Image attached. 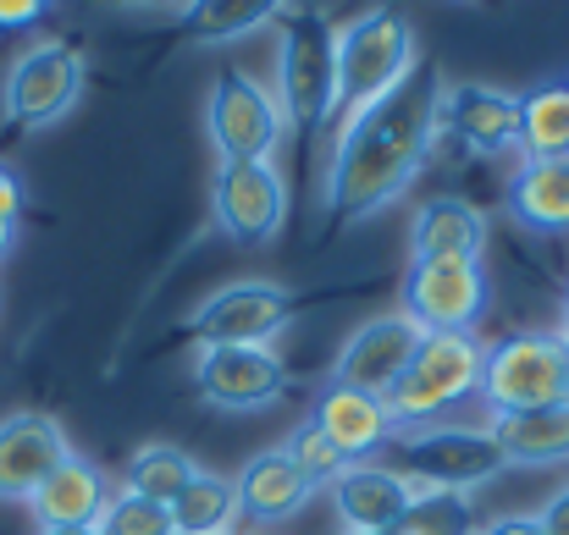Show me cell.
<instances>
[{"label":"cell","instance_id":"cell-29","mask_svg":"<svg viewBox=\"0 0 569 535\" xmlns=\"http://www.w3.org/2000/svg\"><path fill=\"white\" fill-rule=\"evenodd\" d=\"M282 447H288V458L310 475V486H316V492H321V486H332V481L349 470V458H343V453H338V447L310 425V420H299V425H293V436H288Z\"/></svg>","mask_w":569,"mask_h":535},{"label":"cell","instance_id":"cell-14","mask_svg":"<svg viewBox=\"0 0 569 535\" xmlns=\"http://www.w3.org/2000/svg\"><path fill=\"white\" fill-rule=\"evenodd\" d=\"M332 514L349 535H381V531H398V519L409 514V503L420 497V481L403 475L398 464H349L332 486Z\"/></svg>","mask_w":569,"mask_h":535},{"label":"cell","instance_id":"cell-36","mask_svg":"<svg viewBox=\"0 0 569 535\" xmlns=\"http://www.w3.org/2000/svg\"><path fill=\"white\" fill-rule=\"evenodd\" d=\"M33 535H100V531H33Z\"/></svg>","mask_w":569,"mask_h":535},{"label":"cell","instance_id":"cell-37","mask_svg":"<svg viewBox=\"0 0 569 535\" xmlns=\"http://www.w3.org/2000/svg\"><path fill=\"white\" fill-rule=\"evenodd\" d=\"M565 332H569V282H565Z\"/></svg>","mask_w":569,"mask_h":535},{"label":"cell","instance_id":"cell-6","mask_svg":"<svg viewBox=\"0 0 569 535\" xmlns=\"http://www.w3.org/2000/svg\"><path fill=\"white\" fill-rule=\"evenodd\" d=\"M398 447V470L415 475L420 486H442V492H476L487 481L503 475V453L492 442L487 425H415L392 436Z\"/></svg>","mask_w":569,"mask_h":535},{"label":"cell","instance_id":"cell-32","mask_svg":"<svg viewBox=\"0 0 569 535\" xmlns=\"http://www.w3.org/2000/svg\"><path fill=\"white\" fill-rule=\"evenodd\" d=\"M17 215H22V178L0 166V226H17Z\"/></svg>","mask_w":569,"mask_h":535},{"label":"cell","instance_id":"cell-2","mask_svg":"<svg viewBox=\"0 0 569 535\" xmlns=\"http://www.w3.org/2000/svg\"><path fill=\"white\" fill-rule=\"evenodd\" d=\"M277 105L299 139L338 117V28L321 6H288L277 17Z\"/></svg>","mask_w":569,"mask_h":535},{"label":"cell","instance_id":"cell-5","mask_svg":"<svg viewBox=\"0 0 569 535\" xmlns=\"http://www.w3.org/2000/svg\"><path fill=\"white\" fill-rule=\"evenodd\" d=\"M481 403L492 414L553 408L569 403V332H509L487 343L481 359Z\"/></svg>","mask_w":569,"mask_h":535},{"label":"cell","instance_id":"cell-19","mask_svg":"<svg viewBox=\"0 0 569 535\" xmlns=\"http://www.w3.org/2000/svg\"><path fill=\"white\" fill-rule=\"evenodd\" d=\"M106 503H111L106 470H100L94 458L72 453V458H61V464L44 475V486L28 497V514H33L39 531H94L100 514H106Z\"/></svg>","mask_w":569,"mask_h":535},{"label":"cell","instance_id":"cell-10","mask_svg":"<svg viewBox=\"0 0 569 535\" xmlns=\"http://www.w3.org/2000/svg\"><path fill=\"white\" fill-rule=\"evenodd\" d=\"M83 94V55L67 39H39L6 72V122L22 133L56 128Z\"/></svg>","mask_w":569,"mask_h":535},{"label":"cell","instance_id":"cell-28","mask_svg":"<svg viewBox=\"0 0 569 535\" xmlns=\"http://www.w3.org/2000/svg\"><path fill=\"white\" fill-rule=\"evenodd\" d=\"M94 531L100 535H178L172 531V508L144 503L133 492H111V503H106V514H100Z\"/></svg>","mask_w":569,"mask_h":535},{"label":"cell","instance_id":"cell-31","mask_svg":"<svg viewBox=\"0 0 569 535\" xmlns=\"http://www.w3.org/2000/svg\"><path fill=\"white\" fill-rule=\"evenodd\" d=\"M476 535H548V531H542L537 514H498V519H487Z\"/></svg>","mask_w":569,"mask_h":535},{"label":"cell","instance_id":"cell-3","mask_svg":"<svg viewBox=\"0 0 569 535\" xmlns=\"http://www.w3.org/2000/svg\"><path fill=\"white\" fill-rule=\"evenodd\" d=\"M481 359L487 343L470 332H442V337H420V349L409 359V370L392 381V392L381 397L398 431L415 425H437L448 408L481 397Z\"/></svg>","mask_w":569,"mask_h":535},{"label":"cell","instance_id":"cell-38","mask_svg":"<svg viewBox=\"0 0 569 535\" xmlns=\"http://www.w3.org/2000/svg\"><path fill=\"white\" fill-rule=\"evenodd\" d=\"M343 535H349V531H343ZM381 535H392V531H381Z\"/></svg>","mask_w":569,"mask_h":535},{"label":"cell","instance_id":"cell-20","mask_svg":"<svg viewBox=\"0 0 569 535\" xmlns=\"http://www.w3.org/2000/svg\"><path fill=\"white\" fill-rule=\"evenodd\" d=\"M487 431L503 453V470H569V403L492 414Z\"/></svg>","mask_w":569,"mask_h":535},{"label":"cell","instance_id":"cell-9","mask_svg":"<svg viewBox=\"0 0 569 535\" xmlns=\"http://www.w3.org/2000/svg\"><path fill=\"white\" fill-rule=\"evenodd\" d=\"M398 310L426 332H470L487 315V265L481 260H409L398 282Z\"/></svg>","mask_w":569,"mask_h":535},{"label":"cell","instance_id":"cell-22","mask_svg":"<svg viewBox=\"0 0 569 535\" xmlns=\"http://www.w3.org/2000/svg\"><path fill=\"white\" fill-rule=\"evenodd\" d=\"M509 215L526 232H569V155L520 161V172L509 182Z\"/></svg>","mask_w":569,"mask_h":535},{"label":"cell","instance_id":"cell-25","mask_svg":"<svg viewBox=\"0 0 569 535\" xmlns=\"http://www.w3.org/2000/svg\"><path fill=\"white\" fill-rule=\"evenodd\" d=\"M232 525H238L232 475L199 470L189 486L178 492V503H172V531L178 535H232Z\"/></svg>","mask_w":569,"mask_h":535},{"label":"cell","instance_id":"cell-21","mask_svg":"<svg viewBox=\"0 0 569 535\" xmlns=\"http://www.w3.org/2000/svg\"><path fill=\"white\" fill-rule=\"evenodd\" d=\"M481 249H487V215L459 193L426 199L409 221V260H481Z\"/></svg>","mask_w":569,"mask_h":535},{"label":"cell","instance_id":"cell-30","mask_svg":"<svg viewBox=\"0 0 569 535\" xmlns=\"http://www.w3.org/2000/svg\"><path fill=\"white\" fill-rule=\"evenodd\" d=\"M50 17V0H0V33H22Z\"/></svg>","mask_w":569,"mask_h":535},{"label":"cell","instance_id":"cell-26","mask_svg":"<svg viewBox=\"0 0 569 535\" xmlns=\"http://www.w3.org/2000/svg\"><path fill=\"white\" fill-rule=\"evenodd\" d=\"M193 475H199V458H193V453L172 447V442H144V447L128 458L122 492H133V497H144V503L172 508V503H178V492L189 486Z\"/></svg>","mask_w":569,"mask_h":535},{"label":"cell","instance_id":"cell-18","mask_svg":"<svg viewBox=\"0 0 569 535\" xmlns=\"http://www.w3.org/2000/svg\"><path fill=\"white\" fill-rule=\"evenodd\" d=\"M310 425H316L349 464L377 458L381 447H392V436H398V425H392V414H387L381 397L355 392V386H338V381H327L321 397L310 403Z\"/></svg>","mask_w":569,"mask_h":535},{"label":"cell","instance_id":"cell-23","mask_svg":"<svg viewBox=\"0 0 569 535\" xmlns=\"http://www.w3.org/2000/svg\"><path fill=\"white\" fill-rule=\"evenodd\" d=\"M282 11H288V0H183L178 28L193 44H232V39H249L254 28L277 22Z\"/></svg>","mask_w":569,"mask_h":535},{"label":"cell","instance_id":"cell-35","mask_svg":"<svg viewBox=\"0 0 569 535\" xmlns=\"http://www.w3.org/2000/svg\"><path fill=\"white\" fill-rule=\"evenodd\" d=\"M106 6H133L139 11V6H167V0H106Z\"/></svg>","mask_w":569,"mask_h":535},{"label":"cell","instance_id":"cell-16","mask_svg":"<svg viewBox=\"0 0 569 535\" xmlns=\"http://www.w3.org/2000/svg\"><path fill=\"white\" fill-rule=\"evenodd\" d=\"M61 458H72V442L50 414H33V408L6 414L0 420V503H28Z\"/></svg>","mask_w":569,"mask_h":535},{"label":"cell","instance_id":"cell-13","mask_svg":"<svg viewBox=\"0 0 569 535\" xmlns=\"http://www.w3.org/2000/svg\"><path fill=\"white\" fill-rule=\"evenodd\" d=\"M437 133L470 155H520V94L498 83H442Z\"/></svg>","mask_w":569,"mask_h":535},{"label":"cell","instance_id":"cell-24","mask_svg":"<svg viewBox=\"0 0 569 535\" xmlns=\"http://www.w3.org/2000/svg\"><path fill=\"white\" fill-rule=\"evenodd\" d=\"M569 155V83H542L520 94V161Z\"/></svg>","mask_w":569,"mask_h":535},{"label":"cell","instance_id":"cell-27","mask_svg":"<svg viewBox=\"0 0 569 535\" xmlns=\"http://www.w3.org/2000/svg\"><path fill=\"white\" fill-rule=\"evenodd\" d=\"M476 492H442V486H420V497L409 503V514L398 519L392 535H476Z\"/></svg>","mask_w":569,"mask_h":535},{"label":"cell","instance_id":"cell-17","mask_svg":"<svg viewBox=\"0 0 569 535\" xmlns=\"http://www.w3.org/2000/svg\"><path fill=\"white\" fill-rule=\"evenodd\" d=\"M232 492H238V519L243 525H288L310 508L316 486L310 475L288 458V447H260L254 458H243V470L232 475Z\"/></svg>","mask_w":569,"mask_h":535},{"label":"cell","instance_id":"cell-4","mask_svg":"<svg viewBox=\"0 0 569 535\" xmlns=\"http://www.w3.org/2000/svg\"><path fill=\"white\" fill-rule=\"evenodd\" d=\"M420 67V39L403 11L371 6L349 28H338V111H366L387 100Z\"/></svg>","mask_w":569,"mask_h":535},{"label":"cell","instance_id":"cell-1","mask_svg":"<svg viewBox=\"0 0 569 535\" xmlns=\"http://www.w3.org/2000/svg\"><path fill=\"white\" fill-rule=\"evenodd\" d=\"M437 100L442 78L420 61L387 100L355 111L327 161V215L332 221H371L409 182L426 172L437 144Z\"/></svg>","mask_w":569,"mask_h":535},{"label":"cell","instance_id":"cell-15","mask_svg":"<svg viewBox=\"0 0 569 535\" xmlns=\"http://www.w3.org/2000/svg\"><path fill=\"white\" fill-rule=\"evenodd\" d=\"M420 326L403 315V310H387V315H371L332 364V381L338 386H355V392H371V397H387L392 381L409 370V359L420 349Z\"/></svg>","mask_w":569,"mask_h":535},{"label":"cell","instance_id":"cell-7","mask_svg":"<svg viewBox=\"0 0 569 535\" xmlns=\"http://www.w3.org/2000/svg\"><path fill=\"white\" fill-rule=\"evenodd\" d=\"M299 310V293L282 282H227L199 299L189 315V337L199 349H271Z\"/></svg>","mask_w":569,"mask_h":535},{"label":"cell","instance_id":"cell-33","mask_svg":"<svg viewBox=\"0 0 569 535\" xmlns=\"http://www.w3.org/2000/svg\"><path fill=\"white\" fill-rule=\"evenodd\" d=\"M537 519H542V531L548 535H569V486L565 492H553V497L542 503V514H537Z\"/></svg>","mask_w":569,"mask_h":535},{"label":"cell","instance_id":"cell-34","mask_svg":"<svg viewBox=\"0 0 569 535\" xmlns=\"http://www.w3.org/2000/svg\"><path fill=\"white\" fill-rule=\"evenodd\" d=\"M11 243H17V226H0V260L11 254Z\"/></svg>","mask_w":569,"mask_h":535},{"label":"cell","instance_id":"cell-12","mask_svg":"<svg viewBox=\"0 0 569 535\" xmlns=\"http://www.w3.org/2000/svg\"><path fill=\"white\" fill-rule=\"evenodd\" d=\"M193 392L221 414H260L288 392V364L277 349H199Z\"/></svg>","mask_w":569,"mask_h":535},{"label":"cell","instance_id":"cell-11","mask_svg":"<svg viewBox=\"0 0 569 535\" xmlns=\"http://www.w3.org/2000/svg\"><path fill=\"white\" fill-rule=\"evenodd\" d=\"M210 215L238 249H266L288 226V182L277 161H216Z\"/></svg>","mask_w":569,"mask_h":535},{"label":"cell","instance_id":"cell-8","mask_svg":"<svg viewBox=\"0 0 569 535\" xmlns=\"http://www.w3.org/2000/svg\"><path fill=\"white\" fill-rule=\"evenodd\" d=\"M204 128H210V144H216L221 161H271L282 133H288L277 94L238 67H221L210 78Z\"/></svg>","mask_w":569,"mask_h":535}]
</instances>
